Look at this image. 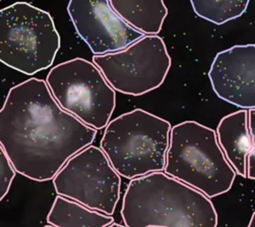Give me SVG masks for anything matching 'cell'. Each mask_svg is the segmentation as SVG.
<instances>
[{"label": "cell", "mask_w": 255, "mask_h": 227, "mask_svg": "<svg viewBox=\"0 0 255 227\" xmlns=\"http://www.w3.org/2000/svg\"><path fill=\"white\" fill-rule=\"evenodd\" d=\"M163 172L209 199L228 193L237 176L218 144L215 130L193 120L171 128Z\"/></svg>", "instance_id": "cell-3"}, {"label": "cell", "mask_w": 255, "mask_h": 227, "mask_svg": "<svg viewBox=\"0 0 255 227\" xmlns=\"http://www.w3.org/2000/svg\"><path fill=\"white\" fill-rule=\"evenodd\" d=\"M246 179L251 181L255 179V150L251 151L246 159Z\"/></svg>", "instance_id": "cell-16"}, {"label": "cell", "mask_w": 255, "mask_h": 227, "mask_svg": "<svg viewBox=\"0 0 255 227\" xmlns=\"http://www.w3.org/2000/svg\"><path fill=\"white\" fill-rule=\"evenodd\" d=\"M14 178L15 171L0 146V202L8 194Z\"/></svg>", "instance_id": "cell-15"}, {"label": "cell", "mask_w": 255, "mask_h": 227, "mask_svg": "<svg viewBox=\"0 0 255 227\" xmlns=\"http://www.w3.org/2000/svg\"><path fill=\"white\" fill-rule=\"evenodd\" d=\"M67 11L94 55L121 51L144 36L115 13L109 0H70Z\"/></svg>", "instance_id": "cell-9"}, {"label": "cell", "mask_w": 255, "mask_h": 227, "mask_svg": "<svg viewBox=\"0 0 255 227\" xmlns=\"http://www.w3.org/2000/svg\"><path fill=\"white\" fill-rule=\"evenodd\" d=\"M52 185L57 196L112 216L120 198L121 178L103 151L91 145L63 165Z\"/></svg>", "instance_id": "cell-7"}, {"label": "cell", "mask_w": 255, "mask_h": 227, "mask_svg": "<svg viewBox=\"0 0 255 227\" xmlns=\"http://www.w3.org/2000/svg\"><path fill=\"white\" fill-rule=\"evenodd\" d=\"M248 129L252 138H255V109L248 110Z\"/></svg>", "instance_id": "cell-17"}, {"label": "cell", "mask_w": 255, "mask_h": 227, "mask_svg": "<svg viewBox=\"0 0 255 227\" xmlns=\"http://www.w3.org/2000/svg\"><path fill=\"white\" fill-rule=\"evenodd\" d=\"M190 3L199 17L218 26L240 17L249 5L248 0H191Z\"/></svg>", "instance_id": "cell-14"}, {"label": "cell", "mask_w": 255, "mask_h": 227, "mask_svg": "<svg viewBox=\"0 0 255 227\" xmlns=\"http://www.w3.org/2000/svg\"><path fill=\"white\" fill-rule=\"evenodd\" d=\"M115 13L144 36H158L168 8L163 0H109Z\"/></svg>", "instance_id": "cell-12"}, {"label": "cell", "mask_w": 255, "mask_h": 227, "mask_svg": "<svg viewBox=\"0 0 255 227\" xmlns=\"http://www.w3.org/2000/svg\"><path fill=\"white\" fill-rule=\"evenodd\" d=\"M61 45L51 14L28 2L0 9V62L33 75L53 64Z\"/></svg>", "instance_id": "cell-5"}, {"label": "cell", "mask_w": 255, "mask_h": 227, "mask_svg": "<svg viewBox=\"0 0 255 227\" xmlns=\"http://www.w3.org/2000/svg\"><path fill=\"white\" fill-rule=\"evenodd\" d=\"M247 227H255V213L254 212H252V215H251V218L249 220Z\"/></svg>", "instance_id": "cell-18"}, {"label": "cell", "mask_w": 255, "mask_h": 227, "mask_svg": "<svg viewBox=\"0 0 255 227\" xmlns=\"http://www.w3.org/2000/svg\"><path fill=\"white\" fill-rule=\"evenodd\" d=\"M107 227H125V226H124V225H121V224H119V223H115V222H113L112 224L108 225Z\"/></svg>", "instance_id": "cell-19"}, {"label": "cell", "mask_w": 255, "mask_h": 227, "mask_svg": "<svg viewBox=\"0 0 255 227\" xmlns=\"http://www.w3.org/2000/svg\"><path fill=\"white\" fill-rule=\"evenodd\" d=\"M45 82L62 110L97 132L107 127L116 107V93L93 62L78 57L59 63Z\"/></svg>", "instance_id": "cell-6"}, {"label": "cell", "mask_w": 255, "mask_h": 227, "mask_svg": "<svg viewBox=\"0 0 255 227\" xmlns=\"http://www.w3.org/2000/svg\"><path fill=\"white\" fill-rule=\"evenodd\" d=\"M171 128L166 119L134 109L108 123L100 149L120 178L131 181L163 172Z\"/></svg>", "instance_id": "cell-4"}, {"label": "cell", "mask_w": 255, "mask_h": 227, "mask_svg": "<svg viewBox=\"0 0 255 227\" xmlns=\"http://www.w3.org/2000/svg\"><path fill=\"white\" fill-rule=\"evenodd\" d=\"M93 63L114 91L139 97L163 85L172 60L161 37L143 36L121 51L94 55Z\"/></svg>", "instance_id": "cell-8"}, {"label": "cell", "mask_w": 255, "mask_h": 227, "mask_svg": "<svg viewBox=\"0 0 255 227\" xmlns=\"http://www.w3.org/2000/svg\"><path fill=\"white\" fill-rule=\"evenodd\" d=\"M125 227H217L211 199L164 172L131 180L123 197Z\"/></svg>", "instance_id": "cell-2"}, {"label": "cell", "mask_w": 255, "mask_h": 227, "mask_svg": "<svg viewBox=\"0 0 255 227\" xmlns=\"http://www.w3.org/2000/svg\"><path fill=\"white\" fill-rule=\"evenodd\" d=\"M97 131L60 108L45 81L12 87L0 109V146L14 171L37 183L53 180Z\"/></svg>", "instance_id": "cell-1"}, {"label": "cell", "mask_w": 255, "mask_h": 227, "mask_svg": "<svg viewBox=\"0 0 255 227\" xmlns=\"http://www.w3.org/2000/svg\"><path fill=\"white\" fill-rule=\"evenodd\" d=\"M43 227H53V226H51V225H48V224H46V225H44Z\"/></svg>", "instance_id": "cell-20"}, {"label": "cell", "mask_w": 255, "mask_h": 227, "mask_svg": "<svg viewBox=\"0 0 255 227\" xmlns=\"http://www.w3.org/2000/svg\"><path fill=\"white\" fill-rule=\"evenodd\" d=\"M209 79L216 95L243 110L255 108V45H236L219 52Z\"/></svg>", "instance_id": "cell-10"}, {"label": "cell", "mask_w": 255, "mask_h": 227, "mask_svg": "<svg viewBox=\"0 0 255 227\" xmlns=\"http://www.w3.org/2000/svg\"><path fill=\"white\" fill-rule=\"evenodd\" d=\"M247 118L248 110L230 113L221 119L215 131L227 161L242 179H246L247 156L255 150V138L250 135Z\"/></svg>", "instance_id": "cell-11"}, {"label": "cell", "mask_w": 255, "mask_h": 227, "mask_svg": "<svg viewBox=\"0 0 255 227\" xmlns=\"http://www.w3.org/2000/svg\"><path fill=\"white\" fill-rule=\"evenodd\" d=\"M46 222L53 227H107L114 222V218L56 196L47 214Z\"/></svg>", "instance_id": "cell-13"}]
</instances>
